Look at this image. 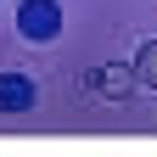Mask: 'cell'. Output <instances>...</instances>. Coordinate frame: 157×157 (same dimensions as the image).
Returning a JSON list of instances; mask_svg holds the SVG:
<instances>
[{"label":"cell","instance_id":"6da1fadb","mask_svg":"<svg viewBox=\"0 0 157 157\" xmlns=\"http://www.w3.org/2000/svg\"><path fill=\"white\" fill-rule=\"evenodd\" d=\"M17 34L34 39V45H51V39L62 34V6H56V0H23V6H17Z\"/></svg>","mask_w":157,"mask_h":157},{"label":"cell","instance_id":"7a4b0ae2","mask_svg":"<svg viewBox=\"0 0 157 157\" xmlns=\"http://www.w3.org/2000/svg\"><path fill=\"white\" fill-rule=\"evenodd\" d=\"M90 90H101L107 101H129V95L140 90V78H135L129 62H107V67H95V73H90Z\"/></svg>","mask_w":157,"mask_h":157},{"label":"cell","instance_id":"3957f363","mask_svg":"<svg viewBox=\"0 0 157 157\" xmlns=\"http://www.w3.org/2000/svg\"><path fill=\"white\" fill-rule=\"evenodd\" d=\"M34 107V78L28 73H0V112H28Z\"/></svg>","mask_w":157,"mask_h":157},{"label":"cell","instance_id":"277c9868","mask_svg":"<svg viewBox=\"0 0 157 157\" xmlns=\"http://www.w3.org/2000/svg\"><path fill=\"white\" fill-rule=\"evenodd\" d=\"M135 78H140V84L146 90H157V39H146V45H140V56H135Z\"/></svg>","mask_w":157,"mask_h":157}]
</instances>
